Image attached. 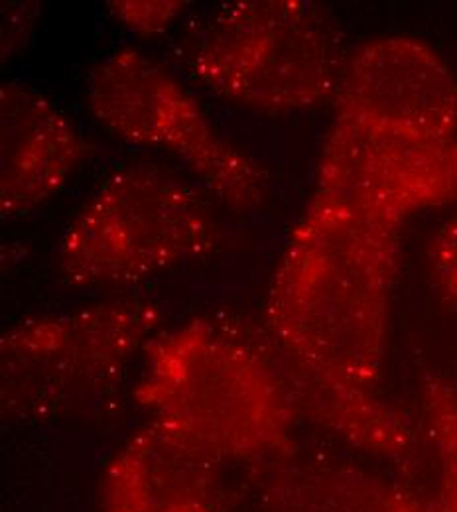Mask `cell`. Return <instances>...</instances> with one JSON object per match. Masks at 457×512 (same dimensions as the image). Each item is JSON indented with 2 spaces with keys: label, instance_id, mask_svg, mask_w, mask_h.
Returning a JSON list of instances; mask_svg holds the SVG:
<instances>
[{
  "label": "cell",
  "instance_id": "cell-8",
  "mask_svg": "<svg viewBox=\"0 0 457 512\" xmlns=\"http://www.w3.org/2000/svg\"><path fill=\"white\" fill-rule=\"evenodd\" d=\"M335 115L381 134L448 142L457 138V81L424 42L387 36L347 58Z\"/></svg>",
  "mask_w": 457,
  "mask_h": 512
},
{
  "label": "cell",
  "instance_id": "cell-5",
  "mask_svg": "<svg viewBox=\"0 0 457 512\" xmlns=\"http://www.w3.org/2000/svg\"><path fill=\"white\" fill-rule=\"evenodd\" d=\"M162 320L158 304L117 300L20 321L0 339L2 412L44 422L121 379Z\"/></svg>",
  "mask_w": 457,
  "mask_h": 512
},
{
  "label": "cell",
  "instance_id": "cell-1",
  "mask_svg": "<svg viewBox=\"0 0 457 512\" xmlns=\"http://www.w3.org/2000/svg\"><path fill=\"white\" fill-rule=\"evenodd\" d=\"M402 223L312 193L266 298V327L296 410L402 469L414 436L379 384Z\"/></svg>",
  "mask_w": 457,
  "mask_h": 512
},
{
  "label": "cell",
  "instance_id": "cell-10",
  "mask_svg": "<svg viewBox=\"0 0 457 512\" xmlns=\"http://www.w3.org/2000/svg\"><path fill=\"white\" fill-rule=\"evenodd\" d=\"M89 144L38 89L0 87V215L22 217L66 186Z\"/></svg>",
  "mask_w": 457,
  "mask_h": 512
},
{
  "label": "cell",
  "instance_id": "cell-13",
  "mask_svg": "<svg viewBox=\"0 0 457 512\" xmlns=\"http://www.w3.org/2000/svg\"><path fill=\"white\" fill-rule=\"evenodd\" d=\"M113 14L125 28L138 36H154L166 32L184 12L186 2L180 0H119L109 2Z\"/></svg>",
  "mask_w": 457,
  "mask_h": 512
},
{
  "label": "cell",
  "instance_id": "cell-11",
  "mask_svg": "<svg viewBox=\"0 0 457 512\" xmlns=\"http://www.w3.org/2000/svg\"><path fill=\"white\" fill-rule=\"evenodd\" d=\"M259 511L430 512V503L351 465L280 461L261 485Z\"/></svg>",
  "mask_w": 457,
  "mask_h": 512
},
{
  "label": "cell",
  "instance_id": "cell-3",
  "mask_svg": "<svg viewBox=\"0 0 457 512\" xmlns=\"http://www.w3.org/2000/svg\"><path fill=\"white\" fill-rule=\"evenodd\" d=\"M180 56L211 93L270 113L335 97L347 64L337 20L310 0L219 4L188 28Z\"/></svg>",
  "mask_w": 457,
  "mask_h": 512
},
{
  "label": "cell",
  "instance_id": "cell-15",
  "mask_svg": "<svg viewBox=\"0 0 457 512\" xmlns=\"http://www.w3.org/2000/svg\"><path fill=\"white\" fill-rule=\"evenodd\" d=\"M26 4H18V18L12 10V14L8 16V20L4 18V24H2V56H10L14 52V44L18 40H24L26 38V26H32L34 18H26Z\"/></svg>",
  "mask_w": 457,
  "mask_h": 512
},
{
  "label": "cell",
  "instance_id": "cell-14",
  "mask_svg": "<svg viewBox=\"0 0 457 512\" xmlns=\"http://www.w3.org/2000/svg\"><path fill=\"white\" fill-rule=\"evenodd\" d=\"M430 266L440 292L457 306V215L446 221L432 239Z\"/></svg>",
  "mask_w": 457,
  "mask_h": 512
},
{
  "label": "cell",
  "instance_id": "cell-4",
  "mask_svg": "<svg viewBox=\"0 0 457 512\" xmlns=\"http://www.w3.org/2000/svg\"><path fill=\"white\" fill-rule=\"evenodd\" d=\"M199 193L152 166L107 176L67 225L60 266L75 286H129L215 249Z\"/></svg>",
  "mask_w": 457,
  "mask_h": 512
},
{
  "label": "cell",
  "instance_id": "cell-7",
  "mask_svg": "<svg viewBox=\"0 0 457 512\" xmlns=\"http://www.w3.org/2000/svg\"><path fill=\"white\" fill-rule=\"evenodd\" d=\"M312 193L402 225L418 211L457 205V138H398L333 115Z\"/></svg>",
  "mask_w": 457,
  "mask_h": 512
},
{
  "label": "cell",
  "instance_id": "cell-2",
  "mask_svg": "<svg viewBox=\"0 0 457 512\" xmlns=\"http://www.w3.org/2000/svg\"><path fill=\"white\" fill-rule=\"evenodd\" d=\"M138 404L221 461H284L296 406L282 373L257 351L194 320L152 341Z\"/></svg>",
  "mask_w": 457,
  "mask_h": 512
},
{
  "label": "cell",
  "instance_id": "cell-12",
  "mask_svg": "<svg viewBox=\"0 0 457 512\" xmlns=\"http://www.w3.org/2000/svg\"><path fill=\"white\" fill-rule=\"evenodd\" d=\"M422 398L440 469L438 497L430 512H457V388L442 377H428Z\"/></svg>",
  "mask_w": 457,
  "mask_h": 512
},
{
  "label": "cell",
  "instance_id": "cell-9",
  "mask_svg": "<svg viewBox=\"0 0 457 512\" xmlns=\"http://www.w3.org/2000/svg\"><path fill=\"white\" fill-rule=\"evenodd\" d=\"M223 463L152 418L109 461L101 507L103 512H221Z\"/></svg>",
  "mask_w": 457,
  "mask_h": 512
},
{
  "label": "cell",
  "instance_id": "cell-6",
  "mask_svg": "<svg viewBox=\"0 0 457 512\" xmlns=\"http://www.w3.org/2000/svg\"><path fill=\"white\" fill-rule=\"evenodd\" d=\"M87 105L95 121L115 136L182 160L231 207L261 203V168L221 138L192 93L140 50L121 48L91 69Z\"/></svg>",
  "mask_w": 457,
  "mask_h": 512
}]
</instances>
